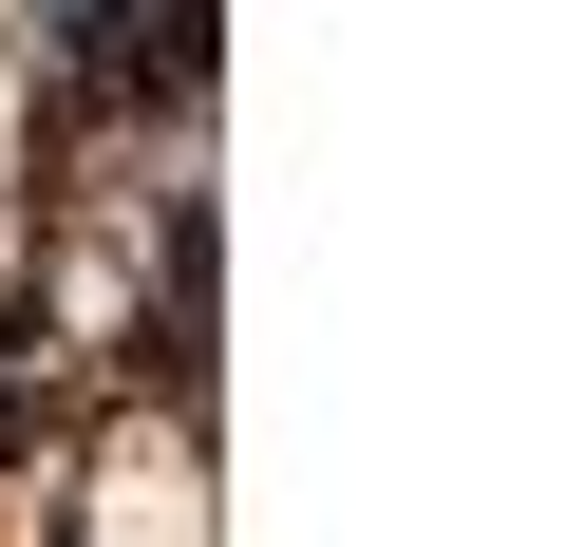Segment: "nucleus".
<instances>
[]
</instances>
